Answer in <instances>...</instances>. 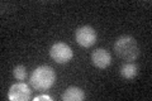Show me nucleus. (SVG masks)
<instances>
[{
	"mask_svg": "<svg viewBox=\"0 0 152 101\" xmlns=\"http://www.w3.org/2000/svg\"><path fill=\"white\" fill-rule=\"evenodd\" d=\"M114 51L119 58L132 62L140 56V46L137 41L131 36H122L114 43Z\"/></svg>",
	"mask_w": 152,
	"mask_h": 101,
	"instance_id": "f257e3e1",
	"label": "nucleus"
},
{
	"mask_svg": "<svg viewBox=\"0 0 152 101\" xmlns=\"http://www.w3.org/2000/svg\"><path fill=\"white\" fill-rule=\"evenodd\" d=\"M56 73L50 66H39L31 76V85L38 91H47L53 86Z\"/></svg>",
	"mask_w": 152,
	"mask_h": 101,
	"instance_id": "f03ea898",
	"label": "nucleus"
},
{
	"mask_svg": "<svg viewBox=\"0 0 152 101\" xmlns=\"http://www.w3.org/2000/svg\"><path fill=\"white\" fill-rule=\"evenodd\" d=\"M50 56L56 63H67V62L72 58V49L67 46L66 43L57 42L50 49Z\"/></svg>",
	"mask_w": 152,
	"mask_h": 101,
	"instance_id": "7ed1b4c3",
	"label": "nucleus"
},
{
	"mask_svg": "<svg viewBox=\"0 0 152 101\" xmlns=\"http://www.w3.org/2000/svg\"><path fill=\"white\" fill-rule=\"evenodd\" d=\"M75 38H76V42L81 47L89 48L96 42V32H95L93 27L84 25V27H80L79 29L76 31Z\"/></svg>",
	"mask_w": 152,
	"mask_h": 101,
	"instance_id": "20e7f679",
	"label": "nucleus"
},
{
	"mask_svg": "<svg viewBox=\"0 0 152 101\" xmlns=\"http://www.w3.org/2000/svg\"><path fill=\"white\" fill-rule=\"evenodd\" d=\"M31 89L27 84H14L8 92V97L12 101H28L31 99Z\"/></svg>",
	"mask_w": 152,
	"mask_h": 101,
	"instance_id": "39448f33",
	"label": "nucleus"
},
{
	"mask_svg": "<svg viewBox=\"0 0 152 101\" xmlns=\"http://www.w3.org/2000/svg\"><path fill=\"white\" fill-rule=\"evenodd\" d=\"M91 61H93V65L96 66L98 68H107L112 62V56L107 49L99 48V49H95L93 52Z\"/></svg>",
	"mask_w": 152,
	"mask_h": 101,
	"instance_id": "423d86ee",
	"label": "nucleus"
},
{
	"mask_svg": "<svg viewBox=\"0 0 152 101\" xmlns=\"http://www.w3.org/2000/svg\"><path fill=\"white\" fill-rule=\"evenodd\" d=\"M85 99V92L76 86H71L64 92L62 100L64 101H83Z\"/></svg>",
	"mask_w": 152,
	"mask_h": 101,
	"instance_id": "0eeeda50",
	"label": "nucleus"
},
{
	"mask_svg": "<svg viewBox=\"0 0 152 101\" xmlns=\"http://www.w3.org/2000/svg\"><path fill=\"white\" fill-rule=\"evenodd\" d=\"M121 75L123 78L126 80H132L137 75H138V66L136 63H124L122 67H121Z\"/></svg>",
	"mask_w": 152,
	"mask_h": 101,
	"instance_id": "6e6552de",
	"label": "nucleus"
},
{
	"mask_svg": "<svg viewBox=\"0 0 152 101\" xmlns=\"http://www.w3.org/2000/svg\"><path fill=\"white\" fill-rule=\"evenodd\" d=\"M13 75H14V77H15L18 81H23V80H26L27 77V70H26V67L24 66H15L14 67V70H13Z\"/></svg>",
	"mask_w": 152,
	"mask_h": 101,
	"instance_id": "1a4fd4ad",
	"label": "nucleus"
},
{
	"mask_svg": "<svg viewBox=\"0 0 152 101\" xmlns=\"http://www.w3.org/2000/svg\"><path fill=\"white\" fill-rule=\"evenodd\" d=\"M39 100H52L51 96L48 95H41V96H37V97H34V101H39Z\"/></svg>",
	"mask_w": 152,
	"mask_h": 101,
	"instance_id": "9d476101",
	"label": "nucleus"
}]
</instances>
